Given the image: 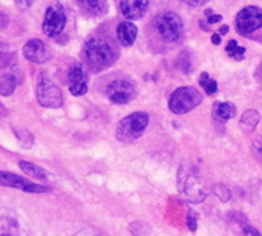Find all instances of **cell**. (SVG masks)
Returning a JSON list of instances; mask_svg holds the SVG:
<instances>
[{"instance_id": "cell-1", "label": "cell", "mask_w": 262, "mask_h": 236, "mask_svg": "<svg viewBox=\"0 0 262 236\" xmlns=\"http://www.w3.org/2000/svg\"><path fill=\"white\" fill-rule=\"evenodd\" d=\"M83 54L86 65L92 71H103L112 66L117 58V51L114 49V46L101 37L88 38L83 48Z\"/></svg>"}, {"instance_id": "cell-2", "label": "cell", "mask_w": 262, "mask_h": 236, "mask_svg": "<svg viewBox=\"0 0 262 236\" xmlns=\"http://www.w3.org/2000/svg\"><path fill=\"white\" fill-rule=\"evenodd\" d=\"M149 124V115L146 112H135L123 118L117 127V138L124 143H130L140 138Z\"/></svg>"}, {"instance_id": "cell-3", "label": "cell", "mask_w": 262, "mask_h": 236, "mask_svg": "<svg viewBox=\"0 0 262 236\" xmlns=\"http://www.w3.org/2000/svg\"><path fill=\"white\" fill-rule=\"evenodd\" d=\"M154 25H155L158 35L166 41H178L183 37V32H184L183 20L178 14L172 11H166L157 15Z\"/></svg>"}, {"instance_id": "cell-4", "label": "cell", "mask_w": 262, "mask_h": 236, "mask_svg": "<svg viewBox=\"0 0 262 236\" xmlns=\"http://www.w3.org/2000/svg\"><path fill=\"white\" fill-rule=\"evenodd\" d=\"M35 95L38 103L43 108H60L63 104V94L60 88L48 77L46 72H41L38 80H37V88H35Z\"/></svg>"}, {"instance_id": "cell-5", "label": "cell", "mask_w": 262, "mask_h": 236, "mask_svg": "<svg viewBox=\"0 0 262 236\" xmlns=\"http://www.w3.org/2000/svg\"><path fill=\"white\" fill-rule=\"evenodd\" d=\"M201 101H203V97L196 89L190 86H184V88H178L177 91H173L169 100V109L173 114L181 115L195 109Z\"/></svg>"}, {"instance_id": "cell-6", "label": "cell", "mask_w": 262, "mask_h": 236, "mask_svg": "<svg viewBox=\"0 0 262 236\" xmlns=\"http://www.w3.org/2000/svg\"><path fill=\"white\" fill-rule=\"evenodd\" d=\"M66 25V12L60 3H52L45 14L43 20V32L48 37H57L63 32Z\"/></svg>"}, {"instance_id": "cell-7", "label": "cell", "mask_w": 262, "mask_h": 236, "mask_svg": "<svg viewBox=\"0 0 262 236\" xmlns=\"http://www.w3.org/2000/svg\"><path fill=\"white\" fill-rule=\"evenodd\" d=\"M262 28V9L258 6H246L236 15V31L243 35L252 34Z\"/></svg>"}, {"instance_id": "cell-8", "label": "cell", "mask_w": 262, "mask_h": 236, "mask_svg": "<svg viewBox=\"0 0 262 236\" xmlns=\"http://www.w3.org/2000/svg\"><path fill=\"white\" fill-rule=\"evenodd\" d=\"M0 186L5 187H12V189H18L28 194H45L49 192V187L41 186V184H35L20 175H15L12 172H6V170H0Z\"/></svg>"}, {"instance_id": "cell-9", "label": "cell", "mask_w": 262, "mask_h": 236, "mask_svg": "<svg viewBox=\"0 0 262 236\" xmlns=\"http://www.w3.org/2000/svg\"><path fill=\"white\" fill-rule=\"evenodd\" d=\"M106 95L112 103L126 104L135 97V88L127 80H114L106 88Z\"/></svg>"}, {"instance_id": "cell-10", "label": "cell", "mask_w": 262, "mask_h": 236, "mask_svg": "<svg viewBox=\"0 0 262 236\" xmlns=\"http://www.w3.org/2000/svg\"><path fill=\"white\" fill-rule=\"evenodd\" d=\"M180 183H181V190L184 194V197L192 201V203H200L206 198V194L203 190L201 181L198 180L196 175L190 174V172H183L180 175Z\"/></svg>"}, {"instance_id": "cell-11", "label": "cell", "mask_w": 262, "mask_h": 236, "mask_svg": "<svg viewBox=\"0 0 262 236\" xmlns=\"http://www.w3.org/2000/svg\"><path fill=\"white\" fill-rule=\"evenodd\" d=\"M68 81H69V91L72 95L80 97L88 92V77L80 65H72L68 72Z\"/></svg>"}, {"instance_id": "cell-12", "label": "cell", "mask_w": 262, "mask_h": 236, "mask_svg": "<svg viewBox=\"0 0 262 236\" xmlns=\"http://www.w3.org/2000/svg\"><path fill=\"white\" fill-rule=\"evenodd\" d=\"M23 55L28 61L31 63H46L48 61V51H46V46L41 40L38 38H34V40H29L25 46H23Z\"/></svg>"}, {"instance_id": "cell-13", "label": "cell", "mask_w": 262, "mask_h": 236, "mask_svg": "<svg viewBox=\"0 0 262 236\" xmlns=\"http://www.w3.org/2000/svg\"><path fill=\"white\" fill-rule=\"evenodd\" d=\"M120 11L121 14L126 17V18H130V20H137V18H141L147 8H149V2H143V0H124V2H120Z\"/></svg>"}, {"instance_id": "cell-14", "label": "cell", "mask_w": 262, "mask_h": 236, "mask_svg": "<svg viewBox=\"0 0 262 236\" xmlns=\"http://www.w3.org/2000/svg\"><path fill=\"white\" fill-rule=\"evenodd\" d=\"M18 84L17 72L11 66H3L0 69V94L3 97L12 95Z\"/></svg>"}, {"instance_id": "cell-15", "label": "cell", "mask_w": 262, "mask_h": 236, "mask_svg": "<svg viewBox=\"0 0 262 236\" xmlns=\"http://www.w3.org/2000/svg\"><path fill=\"white\" fill-rule=\"evenodd\" d=\"M137 34H138V28L130 22H121L117 26V38L123 46L134 45V41L137 38Z\"/></svg>"}, {"instance_id": "cell-16", "label": "cell", "mask_w": 262, "mask_h": 236, "mask_svg": "<svg viewBox=\"0 0 262 236\" xmlns=\"http://www.w3.org/2000/svg\"><path fill=\"white\" fill-rule=\"evenodd\" d=\"M0 236H29L28 230L14 218L0 220Z\"/></svg>"}, {"instance_id": "cell-17", "label": "cell", "mask_w": 262, "mask_h": 236, "mask_svg": "<svg viewBox=\"0 0 262 236\" xmlns=\"http://www.w3.org/2000/svg\"><path fill=\"white\" fill-rule=\"evenodd\" d=\"M213 115L218 121H227L236 115V108L233 103H215Z\"/></svg>"}, {"instance_id": "cell-18", "label": "cell", "mask_w": 262, "mask_h": 236, "mask_svg": "<svg viewBox=\"0 0 262 236\" xmlns=\"http://www.w3.org/2000/svg\"><path fill=\"white\" fill-rule=\"evenodd\" d=\"M18 167H20L25 174H28L29 177H34L35 180H41V181L48 180V172H46L43 167H38V166H35V164H32V163L20 161V163H18Z\"/></svg>"}, {"instance_id": "cell-19", "label": "cell", "mask_w": 262, "mask_h": 236, "mask_svg": "<svg viewBox=\"0 0 262 236\" xmlns=\"http://www.w3.org/2000/svg\"><path fill=\"white\" fill-rule=\"evenodd\" d=\"M81 5L94 15H103L107 11V3L101 0H91V2H81Z\"/></svg>"}, {"instance_id": "cell-20", "label": "cell", "mask_w": 262, "mask_h": 236, "mask_svg": "<svg viewBox=\"0 0 262 236\" xmlns=\"http://www.w3.org/2000/svg\"><path fill=\"white\" fill-rule=\"evenodd\" d=\"M241 123H243L244 127H247V129L252 131V129H255L256 124L259 123V114H258L255 109L246 111L244 115H243V118H241Z\"/></svg>"}, {"instance_id": "cell-21", "label": "cell", "mask_w": 262, "mask_h": 236, "mask_svg": "<svg viewBox=\"0 0 262 236\" xmlns=\"http://www.w3.org/2000/svg\"><path fill=\"white\" fill-rule=\"evenodd\" d=\"M200 84L204 88V91H206L207 95H213V94L218 91V83H216L215 80H210L207 72H203V74H201V77H200Z\"/></svg>"}, {"instance_id": "cell-22", "label": "cell", "mask_w": 262, "mask_h": 236, "mask_svg": "<svg viewBox=\"0 0 262 236\" xmlns=\"http://www.w3.org/2000/svg\"><path fill=\"white\" fill-rule=\"evenodd\" d=\"M74 236H107L104 232H101L100 229L97 227H86V229H81L80 232H77Z\"/></svg>"}, {"instance_id": "cell-23", "label": "cell", "mask_w": 262, "mask_h": 236, "mask_svg": "<svg viewBox=\"0 0 262 236\" xmlns=\"http://www.w3.org/2000/svg\"><path fill=\"white\" fill-rule=\"evenodd\" d=\"M244 52H246V48L238 46V48L230 54V57H232V58H235V60H241V58L244 57Z\"/></svg>"}, {"instance_id": "cell-24", "label": "cell", "mask_w": 262, "mask_h": 236, "mask_svg": "<svg viewBox=\"0 0 262 236\" xmlns=\"http://www.w3.org/2000/svg\"><path fill=\"white\" fill-rule=\"evenodd\" d=\"M221 20H223V17H221L220 14H213V15L207 17V23H209V25H215V23H220Z\"/></svg>"}, {"instance_id": "cell-25", "label": "cell", "mask_w": 262, "mask_h": 236, "mask_svg": "<svg viewBox=\"0 0 262 236\" xmlns=\"http://www.w3.org/2000/svg\"><path fill=\"white\" fill-rule=\"evenodd\" d=\"M236 48H238V41H236V40H230V41H229V45H227V48H226V51H227V52H229V55H230Z\"/></svg>"}, {"instance_id": "cell-26", "label": "cell", "mask_w": 262, "mask_h": 236, "mask_svg": "<svg viewBox=\"0 0 262 236\" xmlns=\"http://www.w3.org/2000/svg\"><path fill=\"white\" fill-rule=\"evenodd\" d=\"M187 226H189V229H190L192 232H195V230H196V220H195L192 215L187 218Z\"/></svg>"}, {"instance_id": "cell-27", "label": "cell", "mask_w": 262, "mask_h": 236, "mask_svg": "<svg viewBox=\"0 0 262 236\" xmlns=\"http://www.w3.org/2000/svg\"><path fill=\"white\" fill-rule=\"evenodd\" d=\"M244 232H246V235L247 236H261L259 235V232H258V230H255L253 227H246V229H244Z\"/></svg>"}, {"instance_id": "cell-28", "label": "cell", "mask_w": 262, "mask_h": 236, "mask_svg": "<svg viewBox=\"0 0 262 236\" xmlns=\"http://www.w3.org/2000/svg\"><path fill=\"white\" fill-rule=\"evenodd\" d=\"M221 189H224V187L221 186ZM221 189H220V186H218V187H216V192H220ZM220 198H221L223 201H229V200H230V194H229V192H226V194H221V197H220Z\"/></svg>"}, {"instance_id": "cell-29", "label": "cell", "mask_w": 262, "mask_h": 236, "mask_svg": "<svg viewBox=\"0 0 262 236\" xmlns=\"http://www.w3.org/2000/svg\"><path fill=\"white\" fill-rule=\"evenodd\" d=\"M212 43H213V45H220V43H221L220 34H213V35H212Z\"/></svg>"}, {"instance_id": "cell-30", "label": "cell", "mask_w": 262, "mask_h": 236, "mask_svg": "<svg viewBox=\"0 0 262 236\" xmlns=\"http://www.w3.org/2000/svg\"><path fill=\"white\" fill-rule=\"evenodd\" d=\"M227 32H229V26H227V25L221 26V29H220V35H221V34H227Z\"/></svg>"}, {"instance_id": "cell-31", "label": "cell", "mask_w": 262, "mask_h": 236, "mask_svg": "<svg viewBox=\"0 0 262 236\" xmlns=\"http://www.w3.org/2000/svg\"><path fill=\"white\" fill-rule=\"evenodd\" d=\"M5 115H6V109H5V106L0 103V118H2V117H5Z\"/></svg>"}, {"instance_id": "cell-32", "label": "cell", "mask_w": 262, "mask_h": 236, "mask_svg": "<svg viewBox=\"0 0 262 236\" xmlns=\"http://www.w3.org/2000/svg\"><path fill=\"white\" fill-rule=\"evenodd\" d=\"M189 5H193V6H198V5H203L204 3V0H201V2H187Z\"/></svg>"}]
</instances>
